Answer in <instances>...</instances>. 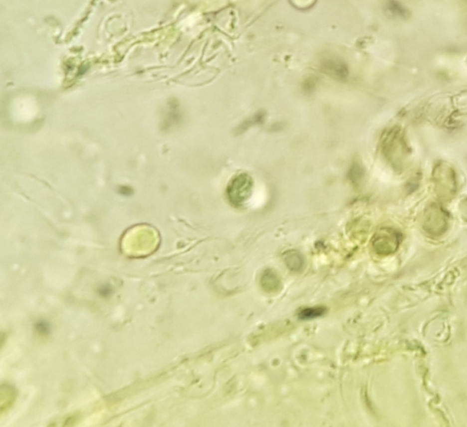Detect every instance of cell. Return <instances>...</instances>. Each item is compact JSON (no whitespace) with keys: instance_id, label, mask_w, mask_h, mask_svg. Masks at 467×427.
I'll return each instance as SVG.
<instances>
[{"instance_id":"2","label":"cell","mask_w":467,"mask_h":427,"mask_svg":"<svg viewBox=\"0 0 467 427\" xmlns=\"http://www.w3.org/2000/svg\"><path fill=\"white\" fill-rule=\"evenodd\" d=\"M261 285L265 290H276L280 287V281L274 272L270 270L265 271L261 278Z\"/></svg>"},{"instance_id":"5","label":"cell","mask_w":467,"mask_h":427,"mask_svg":"<svg viewBox=\"0 0 467 427\" xmlns=\"http://www.w3.org/2000/svg\"><path fill=\"white\" fill-rule=\"evenodd\" d=\"M37 330L39 332L41 333H47V332L49 331V327H48V323L45 322H37Z\"/></svg>"},{"instance_id":"1","label":"cell","mask_w":467,"mask_h":427,"mask_svg":"<svg viewBox=\"0 0 467 427\" xmlns=\"http://www.w3.org/2000/svg\"><path fill=\"white\" fill-rule=\"evenodd\" d=\"M253 185L252 177L246 173H241L234 177L227 190L229 202L235 207L245 204L252 195Z\"/></svg>"},{"instance_id":"4","label":"cell","mask_w":467,"mask_h":427,"mask_svg":"<svg viewBox=\"0 0 467 427\" xmlns=\"http://www.w3.org/2000/svg\"><path fill=\"white\" fill-rule=\"evenodd\" d=\"M325 312H326V309L324 307L307 308L298 313V318L300 320H311L317 317L322 316Z\"/></svg>"},{"instance_id":"6","label":"cell","mask_w":467,"mask_h":427,"mask_svg":"<svg viewBox=\"0 0 467 427\" xmlns=\"http://www.w3.org/2000/svg\"><path fill=\"white\" fill-rule=\"evenodd\" d=\"M100 293H101L102 296H108L110 295L111 293V289L109 286H104V287H101V290H100Z\"/></svg>"},{"instance_id":"3","label":"cell","mask_w":467,"mask_h":427,"mask_svg":"<svg viewBox=\"0 0 467 427\" xmlns=\"http://www.w3.org/2000/svg\"><path fill=\"white\" fill-rule=\"evenodd\" d=\"M284 260L292 271H297L302 267L303 258L301 254L296 251H289L284 255Z\"/></svg>"}]
</instances>
